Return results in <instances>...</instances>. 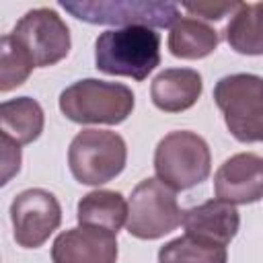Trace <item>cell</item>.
<instances>
[{"label":"cell","mask_w":263,"mask_h":263,"mask_svg":"<svg viewBox=\"0 0 263 263\" xmlns=\"http://www.w3.org/2000/svg\"><path fill=\"white\" fill-rule=\"evenodd\" d=\"M160 64V35L148 27H123L101 33L95 41V66L109 76L138 82Z\"/></svg>","instance_id":"obj_1"},{"label":"cell","mask_w":263,"mask_h":263,"mask_svg":"<svg viewBox=\"0 0 263 263\" xmlns=\"http://www.w3.org/2000/svg\"><path fill=\"white\" fill-rule=\"evenodd\" d=\"M136 99L129 86L99 78L76 80L60 95V111L74 123L119 125L134 111Z\"/></svg>","instance_id":"obj_2"},{"label":"cell","mask_w":263,"mask_h":263,"mask_svg":"<svg viewBox=\"0 0 263 263\" xmlns=\"http://www.w3.org/2000/svg\"><path fill=\"white\" fill-rule=\"evenodd\" d=\"M212 154L208 142L189 129L168 132L154 150V173L175 191H185L210 177Z\"/></svg>","instance_id":"obj_3"},{"label":"cell","mask_w":263,"mask_h":263,"mask_svg":"<svg viewBox=\"0 0 263 263\" xmlns=\"http://www.w3.org/2000/svg\"><path fill=\"white\" fill-rule=\"evenodd\" d=\"M214 101L228 132L242 144L263 142V78L257 74H228L214 86Z\"/></svg>","instance_id":"obj_4"},{"label":"cell","mask_w":263,"mask_h":263,"mask_svg":"<svg viewBox=\"0 0 263 263\" xmlns=\"http://www.w3.org/2000/svg\"><path fill=\"white\" fill-rule=\"evenodd\" d=\"M60 6L74 18L90 25L115 27H173L179 18L175 2L158 0H60Z\"/></svg>","instance_id":"obj_5"},{"label":"cell","mask_w":263,"mask_h":263,"mask_svg":"<svg viewBox=\"0 0 263 263\" xmlns=\"http://www.w3.org/2000/svg\"><path fill=\"white\" fill-rule=\"evenodd\" d=\"M127 146L117 132L82 129L68 148V166L82 185H103L113 181L125 168Z\"/></svg>","instance_id":"obj_6"},{"label":"cell","mask_w":263,"mask_h":263,"mask_svg":"<svg viewBox=\"0 0 263 263\" xmlns=\"http://www.w3.org/2000/svg\"><path fill=\"white\" fill-rule=\"evenodd\" d=\"M125 228L132 236L142 240H156L183 224V210L177 201L175 189L156 177L140 181L127 201Z\"/></svg>","instance_id":"obj_7"},{"label":"cell","mask_w":263,"mask_h":263,"mask_svg":"<svg viewBox=\"0 0 263 263\" xmlns=\"http://www.w3.org/2000/svg\"><path fill=\"white\" fill-rule=\"evenodd\" d=\"M10 35L27 51L35 68H47L62 62L72 47L68 25L51 8H33L25 12Z\"/></svg>","instance_id":"obj_8"},{"label":"cell","mask_w":263,"mask_h":263,"mask_svg":"<svg viewBox=\"0 0 263 263\" xmlns=\"http://www.w3.org/2000/svg\"><path fill=\"white\" fill-rule=\"evenodd\" d=\"M10 222L18 247L39 249L60 228L62 205L47 189H25L10 203Z\"/></svg>","instance_id":"obj_9"},{"label":"cell","mask_w":263,"mask_h":263,"mask_svg":"<svg viewBox=\"0 0 263 263\" xmlns=\"http://www.w3.org/2000/svg\"><path fill=\"white\" fill-rule=\"evenodd\" d=\"M214 193L232 205L263 199V156L240 152L226 158L214 175Z\"/></svg>","instance_id":"obj_10"},{"label":"cell","mask_w":263,"mask_h":263,"mask_svg":"<svg viewBox=\"0 0 263 263\" xmlns=\"http://www.w3.org/2000/svg\"><path fill=\"white\" fill-rule=\"evenodd\" d=\"M53 263H115L117 238L109 230L76 226L55 236L51 245Z\"/></svg>","instance_id":"obj_11"},{"label":"cell","mask_w":263,"mask_h":263,"mask_svg":"<svg viewBox=\"0 0 263 263\" xmlns=\"http://www.w3.org/2000/svg\"><path fill=\"white\" fill-rule=\"evenodd\" d=\"M240 216L238 210L222 199H208L199 205L185 210L183 228L185 234L226 247L238 232Z\"/></svg>","instance_id":"obj_12"},{"label":"cell","mask_w":263,"mask_h":263,"mask_svg":"<svg viewBox=\"0 0 263 263\" xmlns=\"http://www.w3.org/2000/svg\"><path fill=\"white\" fill-rule=\"evenodd\" d=\"M201 92V74L191 68H166L156 74L150 84V99L154 107L164 113H181L191 109Z\"/></svg>","instance_id":"obj_13"},{"label":"cell","mask_w":263,"mask_h":263,"mask_svg":"<svg viewBox=\"0 0 263 263\" xmlns=\"http://www.w3.org/2000/svg\"><path fill=\"white\" fill-rule=\"evenodd\" d=\"M127 201L119 191L111 189H95L78 201L76 220L80 226L109 230L113 234L127 222Z\"/></svg>","instance_id":"obj_14"},{"label":"cell","mask_w":263,"mask_h":263,"mask_svg":"<svg viewBox=\"0 0 263 263\" xmlns=\"http://www.w3.org/2000/svg\"><path fill=\"white\" fill-rule=\"evenodd\" d=\"M45 125L41 105L31 97L8 99L0 105V132L18 146L35 142Z\"/></svg>","instance_id":"obj_15"},{"label":"cell","mask_w":263,"mask_h":263,"mask_svg":"<svg viewBox=\"0 0 263 263\" xmlns=\"http://www.w3.org/2000/svg\"><path fill=\"white\" fill-rule=\"evenodd\" d=\"M218 31L195 16H181L168 33V51L181 60H201L216 51Z\"/></svg>","instance_id":"obj_16"},{"label":"cell","mask_w":263,"mask_h":263,"mask_svg":"<svg viewBox=\"0 0 263 263\" xmlns=\"http://www.w3.org/2000/svg\"><path fill=\"white\" fill-rule=\"evenodd\" d=\"M224 37L236 53L263 55V2H240L224 29Z\"/></svg>","instance_id":"obj_17"},{"label":"cell","mask_w":263,"mask_h":263,"mask_svg":"<svg viewBox=\"0 0 263 263\" xmlns=\"http://www.w3.org/2000/svg\"><path fill=\"white\" fill-rule=\"evenodd\" d=\"M226 247L189 234L177 236L160 247L158 263H226Z\"/></svg>","instance_id":"obj_18"},{"label":"cell","mask_w":263,"mask_h":263,"mask_svg":"<svg viewBox=\"0 0 263 263\" xmlns=\"http://www.w3.org/2000/svg\"><path fill=\"white\" fill-rule=\"evenodd\" d=\"M33 62L27 51L12 39L10 33L2 37V60H0V90L8 92L21 86L33 72Z\"/></svg>","instance_id":"obj_19"},{"label":"cell","mask_w":263,"mask_h":263,"mask_svg":"<svg viewBox=\"0 0 263 263\" xmlns=\"http://www.w3.org/2000/svg\"><path fill=\"white\" fill-rule=\"evenodd\" d=\"M0 146H2V177L0 185H6L18 171H21V146L12 142L10 138L0 134Z\"/></svg>","instance_id":"obj_20"},{"label":"cell","mask_w":263,"mask_h":263,"mask_svg":"<svg viewBox=\"0 0 263 263\" xmlns=\"http://www.w3.org/2000/svg\"><path fill=\"white\" fill-rule=\"evenodd\" d=\"M240 2H230V4H185L183 8L193 14L195 18L201 16L205 21H220L224 16H232Z\"/></svg>","instance_id":"obj_21"}]
</instances>
